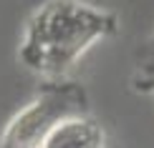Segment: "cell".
Masks as SVG:
<instances>
[{
	"label": "cell",
	"mask_w": 154,
	"mask_h": 148,
	"mask_svg": "<svg viewBox=\"0 0 154 148\" xmlns=\"http://www.w3.org/2000/svg\"><path fill=\"white\" fill-rule=\"evenodd\" d=\"M116 13L86 0H46L30 13L18 60L30 73L63 80L96 43L116 35Z\"/></svg>",
	"instance_id": "1"
},
{
	"label": "cell",
	"mask_w": 154,
	"mask_h": 148,
	"mask_svg": "<svg viewBox=\"0 0 154 148\" xmlns=\"http://www.w3.org/2000/svg\"><path fill=\"white\" fill-rule=\"evenodd\" d=\"M88 113V95L79 83L51 80L25 108L5 123L0 148H43L48 136L68 118Z\"/></svg>",
	"instance_id": "2"
},
{
	"label": "cell",
	"mask_w": 154,
	"mask_h": 148,
	"mask_svg": "<svg viewBox=\"0 0 154 148\" xmlns=\"http://www.w3.org/2000/svg\"><path fill=\"white\" fill-rule=\"evenodd\" d=\"M43 148H106V133L91 115H76L61 123Z\"/></svg>",
	"instance_id": "3"
},
{
	"label": "cell",
	"mask_w": 154,
	"mask_h": 148,
	"mask_svg": "<svg viewBox=\"0 0 154 148\" xmlns=\"http://www.w3.org/2000/svg\"><path fill=\"white\" fill-rule=\"evenodd\" d=\"M134 83H137L139 91L154 95V75H137V78H134Z\"/></svg>",
	"instance_id": "4"
},
{
	"label": "cell",
	"mask_w": 154,
	"mask_h": 148,
	"mask_svg": "<svg viewBox=\"0 0 154 148\" xmlns=\"http://www.w3.org/2000/svg\"><path fill=\"white\" fill-rule=\"evenodd\" d=\"M142 75H154V35L149 38V45H146V68Z\"/></svg>",
	"instance_id": "5"
}]
</instances>
